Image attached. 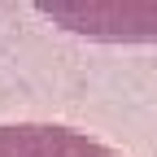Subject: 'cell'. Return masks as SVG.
Wrapping results in <instances>:
<instances>
[{"label": "cell", "instance_id": "obj_1", "mask_svg": "<svg viewBox=\"0 0 157 157\" xmlns=\"http://www.w3.org/2000/svg\"><path fill=\"white\" fill-rule=\"evenodd\" d=\"M0 157H122V153L74 127L9 122V127H0Z\"/></svg>", "mask_w": 157, "mask_h": 157}]
</instances>
